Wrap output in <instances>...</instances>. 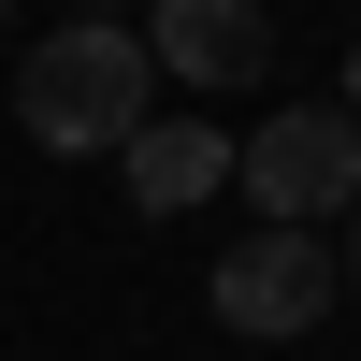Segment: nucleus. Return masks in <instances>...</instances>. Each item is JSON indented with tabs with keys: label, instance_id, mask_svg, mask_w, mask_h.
Wrapping results in <instances>:
<instances>
[{
	"label": "nucleus",
	"instance_id": "f257e3e1",
	"mask_svg": "<svg viewBox=\"0 0 361 361\" xmlns=\"http://www.w3.org/2000/svg\"><path fill=\"white\" fill-rule=\"evenodd\" d=\"M145 116H159V58L116 15H73L58 44H29V73H15V130L58 145V159H116Z\"/></svg>",
	"mask_w": 361,
	"mask_h": 361
},
{
	"label": "nucleus",
	"instance_id": "f03ea898",
	"mask_svg": "<svg viewBox=\"0 0 361 361\" xmlns=\"http://www.w3.org/2000/svg\"><path fill=\"white\" fill-rule=\"evenodd\" d=\"M231 173H246V202H275V231H318L361 202V116L318 102V116H260L246 145H231Z\"/></svg>",
	"mask_w": 361,
	"mask_h": 361
},
{
	"label": "nucleus",
	"instance_id": "7ed1b4c3",
	"mask_svg": "<svg viewBox=\"0 0 361 361\" xmlns=\"http://www.w3.org/2000/svg\"><path fill=\"white\" fill-rule=\"evenodd\" d=\"M217 318H231V333H260V347H275V333H318V318H333V246L260 217L246 246L217 260Z\"/></svg>",
	"mask_w": 361,
	"mask_h": 361
},
{
	"label": "nucleus",
	"instance_id": "20e7f679",
	"mask_svg": "<svg viewBox=\"0 0 361 361\" xmlns=\"http://www.w3.org/2000/svg\"><path fill=\"white\" fill-rule=\"evenodd\" d=\"M145 58H159L173 87H260V58H275V15H260V0H159V15H145Z\"/></svg>",
	"mask_w": 361,
	"mask_h": 361
},
{
	"label": "nucleus",
	"instance_id": "39448f33",
	"mask_svg": "<svg viewBox=\"0 0 361 361\" xmlns=\"http://www.w3.org/2000/svg\"><path fill=\"white\" fill-rule=\"evenodd\" d=\"M116 173H130V202H145V217H188L202 188H231V145L202 130V116H145V130L116 145Z\"/></svg>",
	"mask_w": 361,
	"mask_h": 361
},
{
	"label": "nucleus",
	"instance_id": "423d86ee",
	"mask_svg": "<svg viewBox=\"0 0 361 361\" xmlns=\"http://www.w3.org/2000/svg\"><path fill=\"white\" fill-rule=\"evenodd\" d=\"M347 275H361V202H347Z\"/></svg>",
	"mask_w": 361,
	"mask_h": 361
},
{
	"label": "nucleus",
	"instance_id": "0eeeda50",
	"mask_svg": "<svg viewBox=\"0 0 361 361\" xmlns=\"http://www.w3.org/2000/svg\"><path fill=\"white\" fill-rule=\"evenodd\" d=\"M347 116H361V44H347Z\"/></svg>",
	"mask_w": 361,
	"mask_h": 361
},
{
	"label": "nucleus",
	"instance_id": "6e6552de",
	"mask_svg": "<svg viewBox=\"0 0 361 361\" xmlns=\"http://www.w3.org/2000/svg\"><path fill=\"white\" fill-rule=\"evenodd\" d=\"M73 15H116V0H73Z\"/></svg>",
	"mask_w": 361,
	"mask_h": 361
}]
</instances>
